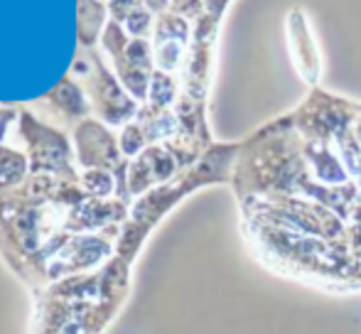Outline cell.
<instances>
[{
	"instance_id": "cell-1",
	"label": "cell",
	"mask_w": 361,
	"mask_h": 334,
	"mask_svg": "<svg viewBox=\"0 0 361 334\" xmlns=\"http://www.w3.org/2000/svg\"><path fill=\"white\" fill-rule=\"evenodd\" d=\"M23 133L30 143L32 170H59L67 165L69 145L62 133L37 123L30 113H23Z\"/></svg>"
},
{
	"instance_id": "cell-2",
	"label": "cell",
	"mask_w": 361,
	"mask_h": 334,
	"mask_svg": "<svg viewBox=\"0 0 361 334\" xmlns=\"http://www.w3.org/2000/svg\"><path fill=\"white\" fill-rule=\"evenodd\" d=\"M76 153L79 163L89 170H109L118 165V145L114 135L96 120H84L76 128Z\"/></svg>"
},
{
	"instance_id": "cell-3",
	"label": "cell",
	"mask_w": 361,
	"mask_h": 334,
	"mask_svg": "<svg viewBox=\"0 0 361 334\" xmlns=\"http://www.w3.org/2000/svg\"><path fill=\"white\" fill-rule=\"evenodd\" d=\"M96 67H99V77L91 79L94 82L91 84V101L96 104V111H99L101 118H106L109 123H121V120L133 113V104L126 99V94L118 89L116 79L99 62H96Z\"/></svg>"
},
{
	"instance_id": "cell-4",
	"label": "cell",
	"mask_w": 361,
	"mask_h": 334,
	"mask_svg": "<svg viewBox=\"0 0 361 334\" xmlns=\"http://www.w3.org/2000/svg\"><path fill=\"white\" fill-rule=\"evenodd\" d=\"M49 99H52L67 116H84L86 111H89L84 91H81L76 84L69 82V79H64V82L49 94Z\"/></svg>"
},
{
	"instance_id": "cell-5",
	"label": "cell",
	"mask_w": 361,
	"mask_h": 334,
	"mask_svg": "<svg viewBox=\"0 0 361 334\" xmlns=\"http://www.w3.org/2000/svg\"><path fill=\"white\" fill-rule=\"evenodd\" d=\"M27 172V163L20 153L0 145V187L18 185Z\"/></svg>"
},
{
	"instance_id": "cell-6",
	"label": "cell",
	"mask_w": 361,
	"mask_h": 334,
	"mask_svg": "<svg viewBox=\"0 0 361 334\" xmlns=\"http://www.w3.org/2000/svg\"><path fill=\"white\" fill-rule=\"evenodd\" d=\"M84 190L94 197H109L111 190H114V180L106 170H86Z\"/></svg>"
},
{
	"instance_id": "cell-7",
	"label": "cell",
	"mask_w": 361,
	"mask_h": 334,
	"mask_svg": "<svg viewBox=\"0 0 361 334\" xmlns=\"http://www.w3.org/2000/svg\"><path fill=\"white\" fill-rule=\"evenodd\" d=\"M140 145H143L140 130L135 128V125H128V128L123 130V135H121V150H123L126 155H133L140 150Z\"/></svg>"
},
{
	"instance_id": "cell-8",
	"label": "cell",
	"mask_w": 361,
	"mask_h": 334,
	"mask_svg": "<svg viewBox=\"0 0 361 334\" xmlns=\"http://www.w3.org/2000/svg\"><path fill=\"white\" fill-rule=\"evenodd\" d=\"M15 118V111L13 109H0V140L5 138V130H8L10 120Z\"/></svg>"
}]
</instances>
